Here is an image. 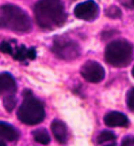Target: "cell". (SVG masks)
Listing matches in <instances>:
<instances>
[{"label": "cell", "instance_id": "cell-1", "mask_svg": "<svg viewBox=\"0 0 134 146\" xmlns=\"http://www.w3.org/2000/svg\"><path fill=\"white\" fill-rule=\"evenodd\" d=\"M38 25L45 30H52L65 22L66 13L61 0H39L34 6Z\"/></svg>", "mask_w": 134, "mask_h": 146}, {"label": "cell", "instance_id": "cell-2", "mask_svg": "<svg viewBox=\"0 0 134 146\" xmlns=\"http://www.w3.org/2000/svg\"><path fill=\"white\" fill-rule=\"evenodd\" d=\"M0 28H7L18 34L31 31L32 25L29 15L18 6L7 4L0 7Z\"/></svg>", "mask_w": 134, "mask_h": 146}, {"label": "cell", "instance_id": "cell-3", "mask_svg": "<svg viewBox=\"0 0 134 146\" xmlns=\"http://www.w3.org/2000/svg\"><path fill=\"white\" fill-rule=\"evenodd\" d=\"M23 102L17 112L18 119L24 124L36 125L45 118V110L41 101L33 97L31 90L25 89L23 92Z\"/></svg>", "mask_w": 134, "mask_h": 146}, {"label": "cell", "instance_id": "cell-4", "mask_svg": "<svg viewBox=\"0 0 134 146\" xmlns=\"http://www.w3.org/2000/svg\"><path fill=\"white\" fill-rule=\"evenodd\" d=\"M105 58L109 64L122 68L131 64L133 58V46L125 40H113L105 51Z\"/></svg>", "mask_w": 134, "mask_h": 146}, {"label": "cell", "instance_id": "cell-5", "mask_svg": "<svg viewBox=\"0 0 134 146\" xmlns=\"http://www.w3.org/2000/svg\"><path fill=\"white\" fill-rule=\"evenodd\" d=\"M52 52L60 59L70 61L80 55L81 50L76 41L66 37H56L53 40Z\"/></svg>", "mask_w": 134, "mask_h": 146}, {"label": "cell", "instance_id": "cell-6", "mask_svg": "<svg viewBox=\"0 0 134 146\" xmlns=\"http://www.w3.org/2000/svg\"><path fill=\"white\" fill-rule=\"evenodd\" d=\"M81 76L90 83H99L105 78L106 72L103 66L95 61H87L81 67Z\"/></svg>", "mask_w": 134, "mask_h": 146}, {"label": "cell", "instance_id": "cell-7", "mask_svg": "<svg viewBox=\"0 0 134 146\" xmlns=\"http://www.w3.org/2000/svg\"><path fill=\"white\" fill-rule=\"evenodd\" d=\"M74 16L79 19L92 21L98 18L99 13V8L98 4L94 0H87L82 2L74 7Z\"/></svg>", "mask_w": 134, "mask_h": 146}, {"label": "cell", "instance_id": "cell-8", "mask_svg": "<svg viewBox=\"0 0 134 146\" xmlns=\"http://www.w3.org/2000/svg\"><path fill=\"white\" fill-rule=\"evenodd\" d=\"M104 123L108 127H128L129 119L124 114L118 111H111L104 117Z\"/></svg>", "mask_w": 134, "mask_h": 146}, {"label": "cell", "instance_id": "cell-9", "mask_svg": "<svg viewBox=\"0 0 134 146\" xmlns=\"http://www.w3.org/2000/svg\"><path fill=\"white\" fill-rule=\"evenodd\" d=\"M17 91L14 77L8 73L0 74V95H13Z\"/></svg>", "mask_w": 134, "mask_h": 146}, {"label": "cell", "instance_id": "cell-10", "mask_svg": "<svg viewBox=\"0 0 134 146\" xmlns=\"http://www.w3.org/2000/svg\"><path fill=\"white\" fill-rule=\"evenodd\" d=\"M51 129L58 143H66L68 133H67V128L64 122L59 119H54L51 124Z\"/></svg>", "mask_w": 134, "mask_h": 146}, {"label": "cell", "instance_id": "cell-11", "mask_svg": "<svg viewBox=\"0 0 134 146\" xmlns=\"http://www.w3.org/2000/svg\"><path fill=\"white\" fill-rule=\"evenodd\" d=\"M0 138L7 141H16L19 138V133L12 125L0 121Z\"/></svg>", "mask_w": 134, "mask_h": 146}, {"label": "cell", "instance_id": "cell-12", "mask_svg": "<svg viewBox=\"0 0 134 146\" xmlns=\"http://www.w3.org/2000/svg\"><path fill=\"white\" fill-rule=\"evenodd\" d=\"M32 135L37 143H40L41 144H48L50 143V141H51V138H50V135L47 130H45L43 128H40L33 131Z\"/></svg>", "mask_w": 134, "mask_h": 146}, {"label": "cell", "instance_id": "cell-13", "mask_svg": "<svg viewBox=\"0 0 134 146\" xmlns=\"http://www.w3.org/2000/svg\"><path fill=\"white\" fill-rule=\"evenodd\" d=\"M116 140V136L112 131H103L99 133L97 138V143L98 144H104L106 143H109Z\"/></svg>", "mask_w": 134, "mask_h": 146}, {"label": "cell", "instance_id": "cell-14", "mask_svg": "<svg viewBox=\"0 0 134 146\" xmlns=\"http://www.w3.org/2000/svg\"><path fill=\"white\" fill-rule=\"evenodd\" d=\"M17 99L13 95H7L5 96V98L3 99V106L5 108V110L7 112H12L16 107Z\"/></svg>", "mask_w": 134, "mask_h": 146}, {"label": "cell", "instance_id": "cell-15", "mask_svg": "<svg viewBox=\"0 0 134 146\" xmlns=\"http://www.w3.org/2000/svg\"><path fill=\"white\" fill-rule=\"evenodd\" d=\"M106 15L108 17L109 19H117L121 18V15H122V12H121L120 8L117 6H110L108 8H107L106 10Z\"/></svg>", "mask_w": 134, "mask_h": 146}, {"label": "cell", "instance_id": "cell-16", "mask_svg": "<svg viewBox=\"0 0 134 146\" xmlns=\"http://www.w3.org/2000/svg\"><path fill=\"white\" fill-rule=\"evenodd\" d=\"M13 57L14 59L17 61H25V59H27V49L25 46H20L19 48H17L15 52H13Z\"/></svg>", "mask_w": 134, "mask_h": 146}, {"label": "cell", "instance_id": "cell-17", "mask_svg": "<svg viewBox=\"0 0 134 146\" xmlns=\"http://www.w3.org/2000/svg\"><path fill=\"white\" fill-rule=\"evenodd\" d=\"M127 105L129 110L134 111V88L129 90L127 94Z\"/></svg>", "mask_w": 134, "mask_h": 146}, {"label": "cell", "instance_id": "cell-18", "mask_svg": "<svg viewBox=\"0 0 134 146\" xmlns=\"http://www.w3.org/2000/svg\"><path fill=\"white\" fill-rule=\"evenodd\" d=\"M0 52L7 54H13V49H12L11 45L7 42V41H2L0 43Z\"/></svg>", "mask_w": 134, "mask_h": 146}, {"label": "cell", "instance_id": "cell-19", "mask_svg": "<svg viewBox=\"0 0 134 146\" xmlns=\"http://www.w3.org/2000/svg\"><path fill=\"white\" fill-rule=\"evenodd\" d=\"M121 143L124 146H134V136H126Z\"/></svg>", "mask_w": 134, "mask_h": 146}, {"label": "cell", "instance_id": "cell-20", "mask_svg": "<svg viewBox=\"0 0 134 146\" xmlns=\"http://www.w3.org/2000/svg\"><path fill=\"white\" fill-rule=\"evenodd\" d=\"M36 58V51L34 48L27 49V59L34 60Z\"/></svg>", "mask_w": 134, "mask_h": 146}, {"label": "cell", "instance_id": "cell-21", "mask_svg": "<svg viewBox=\"0 0 134 146\" xmlns=\"http://www.w3.org/2000/svg\"><path fill=\"white\" fill-rule=\"evenodd\" d=\"M6 145V143H4L3 141H0V146H5Z\"/></svg>", "mask_w": 134, "mask_h": 146}, {"label": "cell", "instance_id": "cell-22", "mask_svg": "<svg viewBox=\"0 0 134 146\" xmlns=\"http://www.w3.org/2000/svg\"><path fill=\"white\" fill-rule=\"evenodd\" d=\"M131 74H132V76L134 77V66H133V68H132V71H131Z\"/></svg>", "mask_w": 134, "mask_h": 146}, {"label": "cell", "instance_id": "cell-23", "mask_svg": "<svg viewBox=\"0 0 134 146\" xmlns=\"http://www.w3.org/2000/svg\"><path fill=\"white\" fill-rule=\"evenodd\" d=\"M131 3L133 4V6H134V0H131Z\"/></svg>", "mask_w": 134, "mask_h": 146}]
</instances>
